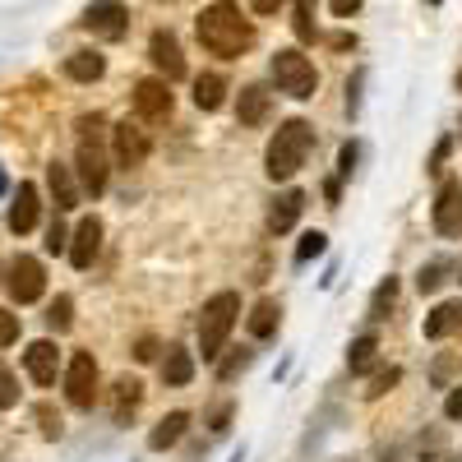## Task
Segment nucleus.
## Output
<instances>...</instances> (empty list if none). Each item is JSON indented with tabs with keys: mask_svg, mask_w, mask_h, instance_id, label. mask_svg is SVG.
<instances>
[{
	"mask_svg": "<svg viewBox=\"0 0 462 462\" xmlns=\"http://www.w3.org/2000/svg\"><path fill=\"white\" fill-rule=\"evenodd\" d=\"M226 420H231V402H226V407H217V416H213V430H226Z\"/></svg>",
	"mask_w": 462,
	"mask_h": 462,
	"instance_id": "79ce46f5",
	"label": "nucleus"
},
{
	"mask_svg": "<svg viewBox=\"0 0 462 462\" xmlns=\"http://www.w3.org/2000/svg\"><path fill=\"white\" fill-rule=\"evenodd\" d=\"M430 5H439V0H430Z\"/></svg>",
	"mask_w": 462,
	"mask_h": 462,
	"instance_id": "a18cd8bd",
	"label": "nucleus"
},
{
	"mask_svg": "<svg viewBox=\"0 0 462 462\" xmlns=\"http://www.w3.org/2000/svg\"><path fill=\"white\" fill-rule=\"evenodd\" d=\"M430 217H435L439 236H462V180H444Z\"/></svg>",
	"mask_w": 462,
	"mask_h": 462,
	"instance_id": "ddd939ff",
	"label": "nucleus"
},
{
	"mask_svg": "<svg viewBox=\"0 0 462 462\" xmlns=\"http://www.w3.org/2000/svg\"><path fill=\"white\" fill-rule=\"evenodd\" d=\"M328 10H333L337 19H352V14L361 10V0H328Z\"/></svg>",
	"mask_w": 462,
	"mask_h": 462,
	"instance_id": "58836bf2",
	"label": "nucleus"
},
{
	"mask_svg": "<svg viewBox=\"0 0 462 462\" xmlns=\"http://www.w3.org/2000/svg\"><path fill=\"white\" fill-rule=\"evenodd\" d=\"M23 370H28V379L37 383V389H51L56 374H60V346H56L51 337L28 342V352H23Z\"/></svg>",
	"mask_w": 462,
	"mask_h": 462,
	"instance_id": "9d476101",
	"label": "nucleus"
},
{
	"mask_svg": "<svg viewBox=\"0 0 462 462\" xmlns=\"http://www.w3.org/2000/svg\"><path fill=\"white\" fill-rule=\"evenodd\" d=\"M393 300H398V278H383L370 296V319H383V310H389Z\"/></svg>",
	"mask_w": 462,
	"mask_h": 462,
	"instance_id": "bb28decb",
	"label": "nucleus"
},
{
	"mask_svg": "<svg viewBox=\"0 0 462 462\" xmlns=\"http://www.w3.org/2000/svg\"><path fill=\"white\" fill-rule=\"evenodd\" d=\"M134 361H143V365L158 361V337H139V342H134Z\"/></svg>",
	"mask_w": 462,
	"mask_h": 462,
	"instance_id": "4c0bfd02",
	"label": "nucleus"
},
{
	"mask_svg": "<svg viewBox=\"0 0 462 462\" xmlns=\"http://www.w3.org/2000/svg\"><path fill=\"white\" fill-rule=\"evenodd\" d=\"M102 254V217H84L69 236V263L74 268H93V259Z\"/></svg>",
	"mask_w": 462,
	"mask_h": 462,
	"instance_id": "4468645a",
	"label": "nucleus"
},
{
	"mask_svg": "<svg viewBox=\"0 0 462 462\" xmlns=\"http://www.w3.org/2000/svg\"><path fill=\"white\" fill-rule=\"evenodd\" d=\"M162 379L171 383V389H185V383L195 379V356H189L185 346H167V356H162Z\"/></svg>",
	"mask_w": 462,
	"mask_h": 462,
	"instance_id": "5701e85b",
	"label": "nucleus"
},
{
	"mask_svg": "<svg viewBox=\"0 0 462 462\" xmlns=\"http://www.w3.org/2000/svg\"><path fill=\"white\" fill-rule=\"evenodd\" d=\"M148 60L158 65V74L167 84H176V79H185V56H180V42L167 32V28H158L148 37Z\"/></svg>",
	"mask_w": 462,
	"mask_h": 462,
	"instance_id": "f8f14e48",
	"label": "nucleus"
},
{
	"mask_svg": "<svg viewBox=\"0 0 462 462\" xmlns=\"http://www.w3.org/2000/svg\"><path fill=\"white\" fill-rule=\"evenodd\" d=\"M69 324H74V300H69V296H56L51 310H47V328H51V333H65Z\"/></svg>",
	"mask_w": 462,
	"mask_h": 462,
	"instance_id": "cd10ccee",
	"label": "nucleus"
},
{
	"mask_svg": "<svg viewBox=\"0 0 462 462\" xmlns=\"http://www.w3.org/2000/svg\"><path fill=\"white\" fill-rule=\"evenodd\" d=\"M47 185H51V199H56V208H60V213L79 208V180H74V167L51 162V167H47Z\"/></svg>",
	"mask_w": 462,
	"mask_h": 462,
	"instance_id": "f3484780",
	"label": "nucleus"
},
{
	"mask_svg": "<svg viewBox=\"0 0 462 462\" xmlns=\"http://www.w3.org/2000/svg\"><path fill=\"white\" fill-rule=\"evenodd\" d=\"M10 342H19V315L0 310V346H10Z\"/></svg>",
	"mask_w": 462,
	"mask_h": 462,
	"instance_id": "c9c22d12",
	"label": "nucleus"
},
{
	"mask_svg": "<svg viewBox=\"0 0 462 462\" xmlns=\"http://www.w3.org/2000/svg\"><path fill=\"white\" fill-rule=\"evenodd\" d=\"M356 158H361V148H356V143H342V152H337V176H352Z\"/></svg>",
	"mask_w": 462,
	"mask_h": 462,
	"instance_id": "e433bc0d",
	"label": "nucleus"
},
{
	"mask_svg": "<svg viewBox=\"0 0 462 462\" xmlns=\"http://www.w3.org/2000/svg\"><path fill=\"white\" fill-rule=\"evenodd\" d=\"M398 379H402V370H398V365H389V370H379V374L370 379V389H365V398H383V393H389V389H393Z\"/></svg>",
	"mask_w": 462,
	"mask_h": 462,
	"instance_id": "7c9ffc66",
	"label": "nucleus"
},
{
	"mask_svg": "<svg viewBox=\"0 0 462 462\" xmlns=\"http://www.w3.org/2000/svg\"><path fill=\"white\" fill-rule=\"evenodd\" d=\"M10 195V176H5V167H0V199Z\"/></svg>",
	"mask_w": 462,
	"mask_h": 462,
	"instance_id": "37998d69",
	"label": "nucleus"
},
{
	"mask_svg": "<svg viewBox=\"0 0 462 462\" xmlns=\"http://www.w3.org/2000/svg\"><path fill=\"white\" fill-rule=\"evenodd\" d=\"M324 250H328V236H324V231H305L300 245H296V263H310V259H319Z\"/></svg>",
	"mask_w": 462,
	"mask_h": 462,
	"instance_id": "c85d7f7f",
	"label": "nucleus"
},
{
	"mask_svg": "<svg viewBox=\"0 0 462 462\" xmlns=\"http://www.w3.org/2000/svg\"><path fill=\"white\" fill-rule=\"evenodd\" d=\"M143 402V383L139 379H130V374H121V379H116V402H111V420H116V426H125V420H130V411Z\"/></svg>",
	"mask_w": 462,
	"mask_h": 462,
	"instance_id": "4be33fe9",
	"label": "nucleus"
},
{
	"mask_svg": "<svg viewBox=\"0 0 462 462\" xmlns=\"http://www.w3.org/2000/svg\"><path fill=\"white\" fill-rule=\"evenodd\" d=\"M236 319H241V296L236 291H217V296L204 300V315H199V352H204V361L222 356Z\"/></svg>",
	"mask_w": 462,
	"mask_h": 462,
	"instance_id": "20e7f679",
	"label": "nucleus"
},
{
	"mask_svg": "<svg viewBox=\"0 0 462 462\" xmlns=\"http://www.w3.org/2000/svg\"><path fill=\"white\" fill-rule=\"evenodd\" d=\"M195 37H199V47L208 56L241 60L254 47V23L241 14L236 0H213V5L199 14V23H195Z\"/></svg>",
	"mask_w": 462,
	"mask_h": 462,
	"instance_id": "f257e3e1",
	"label": "nucleus"
},
{
	"mask_svg": "<svg viewBox=\"0 0 462 462\" xmlns=\"http://www.w3.org/2000/svg\"><path fill=\"white\" fill-rule=\"evenodd\" d=\"M171 106H176V97H171V84L162 79H139L134 84V111H139V121H148V125H162L167 116H171Z\"/></svg>",
	"mask_w": 462,
	"mask_h": 462,
	"instance_id": "1a4fd4ad",
	"label": "nucleus"
},
{
	"mask_svg": "<svg viewBox=\"0 0 462 462\" xmlns=\"http://www.w3.org/2000/svg\"><path fill=\"white\" fill-rule=\"evenodd\" d=\"M5 291H10L19 305L42 300V291H47V268H42V259L19 254V259L10 263V273H5Z\"/></svg>",
	"mask_w": 462,
	"mask_h": 462,
	"instance_id": "6e6552de",
	"label": "nucleus"
},
{
	"mask_svg": "<svg viewBox=\"0 0 462 462\" xmlns=\"http://www.w3.org/2000/svg\"><path fill=\"white\" fill-rule=\"evenodd\" d=\"M250 10H254V14H278L282 0H250Z\"/></svg>",
	"mask_w": 462,
	"mask_h": 462,
	"instance_id": "a19ab883",
	"label": "nucleus"
},
{
	"mask_svg": "<svg viewBox=\"0 0 462 462\" xmlns=\"http://www.w3.org/2000/svg\"><path fill=\"white\" fill-rule=\"evenodd\" d=\"M268 106H273V93H268L263 84H245L241 88V102H236V121L254 130V125L268 121Z\"/></svg>",
	"mask_w": 462,
	"mask_h": 462,
	"instance_id": "dca6fc26",
	"label": "nucleus"
},
{
	"mask_svg": "<svg viewBox=\"0 0 462 462\" xmlns=\"http://www.w3.org/2000/svg\"><path fill=\"white\" fill-rule=\"evenodd\" d=\"M79 152H74V180H79V189L84 195H106V176H111V167H106V152H102V143H97V130H102V116H79Z\"/></svg>",
	"mask_w": 462,
	"mask_h": 462,
	"instance_id": "7ed1b4c3",
	"label": "nucleus"
},
{
	"mask_svg": "<svg viewBox=\"0 0 462 462\" xmlns=\"http://www.w3.org/2000/svg\"><path fill=\"white\" fill-rule=\"evenodd\" d=\"M10 407H19V379L0 365V411H10Z\"/></svg>",
	"mask_w": 462,
	"mask_h": 462,
	"instance_id": "2f4dec72",
	"label": "nucleus"
},
{
	"mask_svg": "<svg viewBox=\"0 0 462 462\" xmlns=\"http://www.w3.org/2000/svg\"><path fill=\"white\" fill-rule=\"evenodd\" d=\"M439 282H444V263H426V268L416 273V287H420V291H439Z\"/></svg>",
	"mask_w": 462,
	"mask_h": 462,
	"instance_id": "f704fd0d",
	"label": "nucleus"
},
{
	"mask_svg": "<svg viewBox=\"0 0 462 462\" xmlns=\"http://www.w3.org/2000/svg\"><path fill=\"white\" fill-rule=\"evenodd\" d=\"M37 426H42V439H60V435H65V420H60V411H56L51 402L37 407Z\"/></svg>",
	"mask_w": 462,
	"mask_h": 462,
	"instance_id": "c756f323",
	"label": "nucleus"
},
{
	"mask_svg": "<svg viewBox=\"0 0 462 462\" xmlns=\"http://www.w3.org/2000/svg\"><path fill=\"white\" fill-rule=\"evenodd\" d=\"M278 319H282V305L263 296L254 310H250V319H245V324H250V337H259V342L273 337V333H278Z\"/></svg>",
	"mask_w": 462,
	"mask_h": 462,
	"instance_id": "b1692460",
	"label": "nucleus"
},
{
	"mask_svg": "<svg viewBox=\"0 0 462 462\" xmlns=\"http://www.w3.org/2000/svg\"><path fill=\"white\" fill-rule=\"evenodd\" d=\"M250 356H254L250 346H241L236 356H226V361H217V379H236V374H241V370L250 365Z\"/></svg>",
	"mask_w": 462,
	"mask_h": 462,
	"instance_id": "473e14b6",
	"label": "nucleus"
},
{
	"mask_svg": "<svg viewBox=\"0 0 462 462\" xmlns=\"http://www.w3.org/2000/svg\"><path fill=\"white\" fill-rule=\"evenodd\" d=\"M84 32H93L97 42H121V37L130 32V10L121 5V0H93V5L84 10L79 19Z\"/></svg>",
	"mask_w": 462,
	"mask_h": 462,
	"instance_id": "423d86ee",
	"label": "nucleus"
},
{
	"mask_svg": "<svg viewBox=\"0 0 462 462\" xmlns=\"http://www.w3.org/2000/svg\"><path fill=\"white\" fill-rule=\"evenodd\" d=\"M374 352H379V342H374V333L356 337L352 346H346V370H352V374H365V370L374 365Z\"/></svg>",
	"mask_w": 462,
	"mask_h": 462,
	"instance_id": "a878e982",
	"label": "nucleus"
},
{
	"mask_svg": "<svg viewBox=\"0 0 462 462\" xmlns=\"http://www.w3.org/2000/svg\"><path fill=\"white\" fill-rule=\"evenodd\" d=\"M185 430H189V416H185V411H167L158 426L148 430V448H152V453H167V448H176V444L185 439Z\"/></svg>",
	"mask_w": 462,
	"mask_h": 462,
	"instance_id": "a211bd4d",
	"label": "nucleus"
},
{
	"mask_svg": "<svg viewBox=\"0 0 462 462\" xmlns=\"http://www.w3.org/2000/svg\"><path fill=\"white\" fill-rule=\"evenodd\" d=\"M457 88H462V74H457Z\"/></svg>",
	"mask_w": 462,
	"mask_h": 462,
	"instance_id": "c03bdc74",
	"label": "nucleus"
},
{
	"mask_svg": "<svg viewBox=\"0 0 462 462\" xmlns=\"http://www.w3.org/2000/svg\"><path fill=\"white\" fill-rule=\"evenodd\" d=\"M273 84H278V93L305 102V97H315V88H319V69H315V60L305 51L287 47V51L273 56Z\"/></svg>",
	"mask_w": 462,
	"mask_h": 462,
	"instance_id": "39448f33",
	"label": "nucleus"
},
{
	"mask_svg": "<svg viewBox=\"0 0 462 462\" xmlns=\"http://www.w3.org/2000/svg\"><path fill=\"white\" fill-rule=\"evenodd\" d=\"M457 328H462V300H444V305H435V310L426 315V337L430 342H439V337H448Z\"/></svg>",
	"mask_w": 462,
	"mask_h": 462,
	"instance_id": "412c9836",
	"label": "nucleus"
},
{
	"mask_svg": "<svg viewBox=\"0 0 462 462\" xmlns=\"http://www.w3.org/2000/svg\"><path fill=\"white\" fill-rule=\"evenodd\" d=\"M102 74H106V60L97 51H69L65 56V79H74V84H97Z\"/></svg>",
	"mask_w": 462,
	"mask_h": 462,
	"instance_id": "aec40b11",
	"label": "nucleus"
},
{
	"mask_svg": "<svg viewBox=\"0 0 462 462\" xmlns=\"http://www.w3.org/2000/svg\"><path fill=\"white\" fill-rule=\"evenodd\" d=\"M97 361H93V352H74L69 356V365H65V398H69V407H79V411H88L93 402H97Z\"/></svg>",
	"mask_w": 462,
	"mask_h": 462,
	"instance_id": "0eeeda50",
	"label": "nucleus"
},
{
	"mask_svg": "<svg viewBox=\"0 0 462 462\" xmlns=\"http://www.w3.org/2000/svg\"><path fill=\"white\" fill-rule=\"evenodd\" d=\"M37 217H42V195H37L32 180H23L14 204H10V231H14V236H28V231L37 226Z\"/></svg>",
	"mask_w": 462,
	"mask_h": 462,
	"instance_id": "2eb2a0df",
	"label": "nucleus"
},
{
	"mask_svg": "<svg viewBox=\"0 0 462 462\" xmlns=\"http://www.w3.org/2000/svg\"><path fill=\"white\" fill-rule=\"evenodd\" d=\"M444 416H448V420H457V416H462V389H453V393H448V402H444Z\"/></svg>",
	"mask_w": 462,
	"mask_h": 462,
	"instance_id": "ea45409f",
	"label": "nucleus"
},
{
	"mask_svg": "<svg viewBox=\"0 0 462 462\" xmlns=\"http://www.w3.org/2000/svg\"><path fill=\"white\" fill-rule=\"evenodd\" d=\"M310 148H315V125L310 121H282L278 134L268 139V152H263L268 180H291L305 167V158H310Z\"/></svg>",
	"mask_w": 462,
	"mask_h": 462,
	"instance_id": "f03ea898",
	"label": "nucleus"
},
{
	"mask_svg": "<svg viewBox=\"0 0 462 462\" xmlns=\"http://www.w3.org/2000/svg\"><path fill=\"white\" fill-rule=\"evenodd\" d=\"M226 102V79L222 74H199L195 79V106L199 111H217Z\"/></svg>",
	"mask_w": 462,
	"mask_h": 462,
	"instance_id": "393cba45",
	"label": "nucleus"
},
{
	"mask_svg": "<svg viewBox=\"0 0 462 462\" xmlns=\"http://www.w3.org/2000/svg\"><path fill=\"white\" fill-rule=\"evenodd\" d=\"M300 213H305V195H300V189H287V195H278L273 208H268V231H273V236H282V231L296 226Z\"/></svg>",
	"mask_w": 462,
	"mask_h": 462,
	"instance_id": "6ab92c4d",
	"label": "nucleus"
},
{
	"mask_svg": "<svg viewBox=\"0 0 462 462\" xmlns=\"http://www.w3.org/2000/svg\"><path fill=\"white\" fill-rule=\"evenodd\" d=\"M42 245H47V254H65V250H69V231L60 226V217L47 226V241H42Z\"/></svg>",
	"mask_w": 462,
	"mask_h": 462,
	"instance_id": "72a5a7b5",
	"label": "nucleus"
},
{
	"mask_svg": "<svg viewBox=\"0 0 462 462\" xmlns=\"http://www.w3.org/2000/svg\"><path fill=\"white\" fill-rule=\"evenodd\" d=\"M148 134L134 125V121H121V125H111V158H116V167H139V162H148Z\"/></svg>",
	"mask_w": 462,
	"mask_h": 462,
	"instance_id": "9b49d317",
	"label": "nucleus"
}]
</instances>
